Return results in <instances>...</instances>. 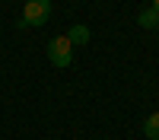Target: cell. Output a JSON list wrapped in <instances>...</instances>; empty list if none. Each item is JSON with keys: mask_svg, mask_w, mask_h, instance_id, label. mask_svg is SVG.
Instances as JSON below:
<instances>
[{"mask_svg": "<svg viewBox=\"0 0 159 140\" xmlns=\"http://www.w3.org/2000/svg\"><path fill=\"white\" fill-rule=\"evenodd\" d=\"M51 19V0H25L22 16H19V29H38Z\"/></svg>", "mask_w": 159, "mask_h": 140, "instance_id": "1", "label": "cell"}, {"mask_svg": "<svg viewBox=\"0 0 159 140\" xmlns=\"http://www.w3.org/2000/svg\"><path fill=\"white\" fill-rule=\"evenodd\" d=\"M48 61L54 67H70L73 64V45L67 42V35H54L48 42Z\"/></svg>", "mask_w": 159, "mask_h": 140, "instance_id": "2", "label": "cell"}, {"mask_svg": "<svg viewBox=\"0 0 159 140\" xmlns=\"http://www.w3.org/2000/svg\"><path fill=\"white\" fill-rule=\"evenodd\" d=\"M89 38H92V32H89V25H83V22L70 25V32H67V42H70L73 48H80V45H89Z\"/></svg>", "mask_w": 159, "mask_h": 140, "instance_id": "3", "label": "cell"}, {"mask_svg": "<svg viewBox=\"0 0 159 140\" xmlns=\"http://www.w3.org/2000/svg\"><path fill=\"white\" fill-rule=\"evenodd\" d=\"M137 25H140V29H156V25H159V13L153 7H143L137 13Z\"/></svg>", "mask_w": 159, "mask_h": 140, "instance_id": "4", "label": "cell"}, {"mask_svg": "<svg viewBox=\"0 0 159 140\" xmlns=\"http://www.w3.org/2000/svg\"><path fill=\"white\" fill-rule=\"evenodd\" d=\"M143 134H147L150 140H159V111L147 115V121H143Z\"/></svg>", "mask_w": 159, "mask_h": 140, "instance_id": "5", "label": "cell"}, {"mask_svg": "<svg viewBox=\"0 0 159 140\" xmlns=\"http://www.w3.org/2000/svg\"><path fill=\"white\" fill-rule=\"evenodd\" d=\"M150 7H153V10H156V13H159V0H153V3H150Z\"/></svg>", "mask_w": 159, "mask_h": 140, "instance_id": "6", "label": "cell"}, {"mask_svg": "<svg viewBox=\"0 0 159 140\" xmlns=\"http://www.w3.org/2000/svg\"><path fill=\"white\" fill-rule=\"evenodd\" d=\"M156 32H159V25H156Z\"/></svg>", "mask_w": 159, "mask_h": 140, "instance_id": "7", "label": "cell"}]
</instances>
